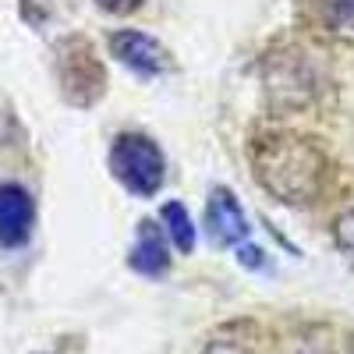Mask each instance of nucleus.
Listing matches in <instances>:
<instances>
[{"instance_id": "obj_1", "label": "nucleus", "mask_w": 354, "mask_h": 354, "mask_svg": "<svg viewBox=\"0 0 354 354\" xmlns=\"http://www.w3.org/2000/svg\"><path fill=\"white\" fill-rule=\"evenodd\" d=\"M326 170L330 163L322 156V149L301 135L273 131L252 142L255 181L287 205H308L312 198H319Z\"/></svg>"}, {"instance_id": "obj_2", "label": "nucleus", "mask_w": 354, "mask_h": 354, "mask_svg": "<svg viewBox=\"0 0 354 354\" xmlns=\"http://www.w3.org/2000/svg\"><path fill=\"white\" fill-rule=\"evenodd\" d=\"M110 170H113L117 181L138 198H153L163 188V177H167V163H163L160 145L145 135H135V131H124V135L113 138Z\"/></svg>"}, {"instance_id": "obj_3", "label": "nucleus", "mask_w": 354, "mask_h": 354, "mask_svg": "<svg viewBox=\"0 0 354 354\" xmlns=\"http://www.w3.org/2000/svg\"><path fill=\"white\" fill-rule=\"evenodd\" d=\"M266 82H270V100L287 103V106L308 103L322 88V78L315 75L308 53H277V57H270Z\"/></svg>"}, {"instance_id": "obj_4", "label": "nucleus", "mask_w": 354, "mask_h": 354, "mask_svg": "<svg viewBox=\"0 0 354 354\" xmlns=\"http://www.w3.org/2000/svg\"><path fill=\"white\" fill-rule=\"evenodd\" d=\"M110 53L124 68H131L135 75H142V78H153V75L170 71V53L153 36L138 32V28H121V32H113L110 36Z\"/></svg>"}, {"instance_id": "obj_5", "label": "nucleus", "mask_w": 354, "mask_h": 354, "mask_svg": "<svg viewBox=\"0 0 354 354\" xmlns=\"http://www.w3.org/2000/svg\"><path fill=\"white\" fill-rule=\"evenodd\" d=\"M205 227H209L213 241L227 245V248L248 241V234H252L248 216H245L241 202L234 198L230 188H213L209 192V202H205Z\"/></svg>"}, {"instance_id": "obj_6", "label": "nucleus", "mask_w": 354, "mask_h": 354, "mask_svg": "<svg viewBox=\"0 0 354 354\" xmlns=\"http://www.w3.org/2000/svg\"><path fill=\"white\" fill-rule=\"evenodd\" d=\"M36 223V202L21 185H0V245L18 248Z\"/></svg>"}, {"instance_id": "obj_7", "label": "nucleus", "mask_w": 354, "mask_h": 354, "mask_svg": "<svg viewBox=\"0 0 354 354\" xmlns=\"http://www.w3.org/2000/svg\"><path fill=\"white\" fill-rule=\"evenodd\" d=\"M128 266L142 277H163L170 270V255H167V241H163V230L153 220H142L138 223V238L131 245Z\"/></svg>"}, {"instance_id": "obj_8", "label": "nucleus", "mask_w": 354, "mask_h": 354, "mask_svg": "<svg viewBox=\"0 0 354 354\" xmlns=\"http://www.w3.org/2000/svg\"><path fill=\"white\" fill-rule=\"evenodd\" d=\"M160 220H163V227H167V234H170L174 248L188 255V252L195 248V223H192L188 209H185L181 202H167L163 209H160Z\"/></svg>"}, {"instance_id": "obj_9", "label": "nucleus", "mask_w": 354, "mask_h": 354, "mask_svg": "<svg viewBox=\"0 0 354 354\" xmlns=\"http://www.w3.org/2000/svg\"><path fill=\"white\" fill-rule=\"evenodd\" d=\"M333 241H337V248H340L344 255L354 259V209H347L344 216H337V223H333Z\"/></svg>"}, {"instance_id": "obj_10", "label": "nucleus", "mask_w": 354, "mask_h": 354, "mask_svg": "<svg viewBox=\"0 0 354 354\" xmlns=\"http://www.w3.org/2000/svg\"><path fill=\"white\" fill-rule=\"evenodd\" d=\"M330 18L344 32H354V0H330Z\"/></svg>"}, {"instance_id": "obj_11", "label": "nucleus", "mask_w": 354, "mask_h": 354, "mask_svg": "<svg viewBox=\"0 0 354 354\" xmlns=\"http://www.w3.org/2000/svg\"><path fill=\"white\" fill-rule=\"evenodd\" d=\"M145 4V0H96V8L106 11V15H131Z\"/></svg>"}, {"instance_id": "obj_12", "label": "nucleus", "mask_w": 354, "mask_h": 354, "mask_svg": "<svg viewBox=\"0 0 354 354\" xmlns=\"http://www.w3.org/2000/svg\"><path fill=\"white\" fill-rule=\"evenodd\" d=\"M238 262H241V266H248V270H259V266H262V252H259L255 245L241 241V245H238Z\"/></svg>"}, {"instance_id": "obj_13", "label": "nucleus", "mask_w": 354, "mask_h": 354, "mask_svg": "<svg viewBox=\"0 0 354 354\" xmlns=\"http://www.w3.org/2000/svg\"><path fill=\"white\" fill-rule=\"evenodd\" d=\"M202 354H252L248 347H241V344H234V340H216V344H209Z\"/></svg>"}, {"instance_id": "obj_14", "label": "nucleus", "mask_w": 354, "mask_h": 354, "mask_svg": "<svg viewBox=\"0 0 354 354\" xmlns=\"http://www.w3.org/2000/svg\"><path fill=\"white\" fill-rule=\"evenodd\" d=\"M351 351H354V333H351Z\"/></svg>"}]
</instances>
